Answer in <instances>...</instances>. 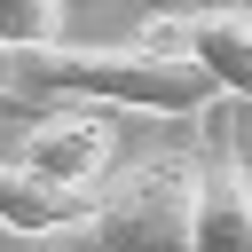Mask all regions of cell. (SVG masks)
Returning a JSON list of instances; mask_svg holds the SVG:
<instances>
[{
    "label": "cell",
    "instance_id": "6da1fadb",
    "mask_svg": "<svg viewBox=\"0 0 252 252\" xmlns=\"http://www.w3.org/2000/svg\"><path fill=\"white\" fill-rule=\"evenodd\" d=\"M16 87L39 102V94H71V102H102V110H142V118H205L220 102V87L173 55V47H150V39H126V47H39V55H16Z\"/></svg>",
    "mask_w": 252,
    "mask_h": 252
},
{
    "label": "cell",
    "instance_id": "7a4b0ae2",
    "mask_svg": "<svg viewBox=\"0 0 252 252\" xmlns=\"http://www.w3.org/2000/svg\"><path fill=\"white\" fill-rule=\"evenodd\" d=\"M189 213H197V158L158 150L126 165L110 189H94V213L63 236V252H189Z\"/></svg>",
    "mask_w": 252,
    "mask_h": 252
},
{
    "label": "cell",
    "instance_id": "3957f363",
    "mask_svg": "<svg viewBox=\"0 0 252 252\" xmlns=\"http://www.w3.org/2000/svg\"><path fill=\"white\" fill-rule=\"evenodd\" d=\"M118 158V126L102 102H63V110H39L16 142V165L55 181V189H94Z\"/></svg>",
    "mask_w": 252,
    "mask_h": 252
},
{
    "label": "cell",
    "instance_id": "277c9868",
    "mask_svg": "<svg viewBox=\"0 0 252 252\" xmlns=\"http://www.w3.org/2000/svg\"><path fill=\"white\" fill-rule=\"evenodd\" d=\"M142 39L189 55L228 102H252V8L244 0H213V8H189V16H150Z\"/></svg>",
    "mask_w": 252,
    "mask_h": 252
},
{
    "label": "cell",
    "instance_id": "5b68a950",
    "mask_svg": "<svg viewBox=\"0 0 252 252\" xmlns=\"http://www.w3.org/2000/svg\"><path fill=\"white\" fill-rule=\"evenodd\" d=\"M213 134L197 150V213H189V252H252V165L228 142V110H205Z\"/></svg>",
    "mask_w": 252,
    "mask_h": 252
},
{
    "label": "cell",
    "instance_id": "8992f818",
    "mask_svg": "<svg viewBox=\"0 0 252 252\" xmlns=\"http://www.w3.org/2000/svg\"><path fill=\"white\" fill-rule=\"evenodd\" d=\"M94 213V189H55L39 173H24L16 158H0V228L8 236H71Z\"/></svg>",
    "mask_w": 252,
    "mask_h": 252
},
{
    "label": "cell",
    "instance_id": "52a82bcc",
    "mask_svg": "<svg viewBox=\"0 0 252 252\" xmlns=\"http://www.w3.org/2000/svg\"><path fill=\"white\" fill-rule=\"evenodd\" d=\"M63 32H71V0H0V55L63 47Z\"/></svg>",
    "mask_w": 252,
    "mask_h": 252
},
{
    "label": "cell",
    "instance_id": "ba28073f",
    "mask_svg": "<svg viewBox=\"0 0 252 252\" xmlns=\"http://www.w3.org/2000/svg\"><path fill=\"white\" fill-rule=\"evenodd\" d=\"M0 118H16V126H32V118H39V102H32V94H24L16 79H0Z\"/></svg>",
    "mask_w": 252,
    "mask_h": 252
},
{
    "label": "cell",
    "instance_id": "9c48e42d",
    "mask_svg": "<svg viewBox=\"0 0 252 252\" xmlns=\"http://www.w3.org/2000/svg\"><path fill=\"white\" fill-rule=\"evenodd\" d=\"M71 8H87V0H71Z\"/></svg>",
    "mask_w": 252,
    "mask_h": 252
}]
</instances>
